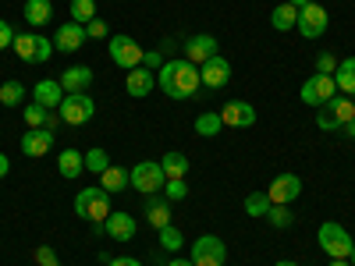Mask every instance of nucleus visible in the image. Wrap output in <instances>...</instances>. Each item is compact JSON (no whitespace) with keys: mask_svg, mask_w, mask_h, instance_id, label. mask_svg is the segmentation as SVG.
Here are the masks:
<instances>
[{"mask_svg":"<svg viewBox=\"0 0 355 266\" xmlns=\"http://www.w3.org/2000/svg\"><path fill=\"white\" fill-rule=\"evenodd\" d=\"M157 85L164 89V96L171 100H192L199 93V68L185 57H174V61H164V68L157 71Z\"/></svg>","mask_w":355,"mask_h":266,"instance_id":"f257e3e1","label":"nucleus"},{"mask_svg":"<svg viewBox=\"0 0 355 266\" xmlns=\"http://www.w3.org/2000/svg\"><path fill=\"white\" fill-rule=\"evenodd\" d=\"M75 213L89 224H103L110 217V192L103 185H93V188H82L75 195Z\"/></svg>","mask_w":355,"mask_h":266,"instance_id":"f03ea898","label":"nucleus"},{"mask_svg":"<svg viewBox=\"0 0 355 266\" xmlns=\"http://www.w3.org/2000/svg\"><path fill=\"white\" fill-rule=\"evenodd\" d=\"M316 242H320V249L327 252L331 259H348V256L355 252L352 234H348L338 220H323V224H320V234H316Z\"/></svg>","mask_w":355,"mask_h":266,"instance_id":"7ed1b4c3","label":"nucleus"},{"mask_svg":"<svg viewBox=\"0 0 355 266\" xmlns=\"http://www.w3.org/2000/svg\"><path fill=\"white\" fill-rule=\"evenodd\" d=\"M352 117H355L352 96H334V100H327L323 107H316V125H320L323 132H341Z\"/></svg>","mask_w":355,"mask_h":266,"instance_id":"20e7f679","label":"nucleus"},{"mask_svg":"<svg viewBox=\"0 0 355 266\" xmlns=\"http://www.w3.org/2000/svg\"><path fill=\"white\" fill-rule=\"evenodd\" d=\"M57 117H61L64 125L78 128V125H85V121L96 117V103H93L89 93H64V103L57 107Z\"/></svg>","mask_w":355,"mask_h":266,"instance_id":"39448f33","label":"nucleus"},{"mask_svg":"<svg viewBox=\"0 0 355 266\" xmlns=\"http://www.w3.org/2000/svg\"><path fill=\"white\" fill-rule=\"evenodd\" d=\"M128 174H132V188H135V192H142V195L164 192V185H167L160 160H142V163H135Z\"/></svg>","mask_w":355,"mask_h":266,"instance_id":"423d86ee","label":"nucleus"},{"mask_svg":"<svg viewBox=\"0 0 355 266\" xmlns=\"http://www.w3.org/2000/svg\"><path fill=\"white\" fill-rule=\"evenodd\" d=\"M107 53H110V61L121 68V71H132V68H142V46L132 39V36H110V43H107Z\"/></svg>","mask_w":355,"mask_h":266,"instance_id":"0eeeda50","label":"nucleus"},{"mask_svg":"<svg viewBox=\"0 0 355 266\" xmlns=\"http://www.w3.org/2000/svg\"><path fill=\"white\" fill-rule=\"evenodd\" d=\"M196 266H224L227 263V245L217 238V234H202V238L192 242V256Z\"/></svg>","mask_w":355,"mask_h":266,"instance_id":"6e6552de","label":"nucleus"},{"mask_svg":"<svg viewBox=\"0 0 355 266\" xmlns=\"http://www.w3.org/2000/svg\"><path fill=\"white\" fill-rule=\"evenodd\" d=\"M299 96H302V103H309V107H323L327 100H334V96H338L334 75H320V71H316L313 78H306V82H302Z\"/></svg>","mask_w":355,"mask_h":266,"instance_id":"1a4fd4ad","label":"nucleus"},{"mask_svg":"<svg viewBox=\"0 0 355 266\" xmlns=\"http://www.w3.org/2000/svg\"><path fill=\"white\" fill-rule=\"evenodd\" d=\"M266 195H270L274 206H291L295 199L302 195V177H299V174H291V170H284V174H277L274 181H270Z\"/></svg>","mask_w":355,"mask_h":266,"instance_id":"9d476101","label":"nucleus"},{"mask_svg":"<svg viewBox=\"0 0 355 266\" xmlns=\"http://www.w3.org/2000/svg\"><path fill=\"white\" fill-rule=\"evenodd\" d=\"M327 25H331L327 11H323L316 0H313V4H306V8L299 11V25H295V28H299L302 39H320L323 33H327Z\"/></svg>","mask_w":355,"mask_h":266,"instance_id":"9b49d317","label":"nucleus"},{"mask_svg":"<svg viewBox=\"0 0 355 266\" xmlns=\"http://www.w3.org/2000/svg\"><path fill=\"white\" fill-rule=\"evenodd\" d=\"M199 82L206 89H224L231 82V61H227V57H220V53H214L206 64H199Z\"/></svg>","mask_w":355,"mask_h":266,"instance_id":"f8f14e48","label":"nucleus"},{"mask_svg":"<svg viewBox=\"0 0 355 266\" xmlns=\"http://www.w3.org/2000/svg\"><path fill=\"white\" fill-rule=\"evenodd\" d=\"M220 117L227 128H252L256 125V107L245 103V100H227L220 107Z\"/></svg>","mask_w":355,"mask_h":266,"instance_id":"ddd939ff","label":"nucleus"},{"mask_svg":"<svg viewBox=\"0 0 355 266\" xmlns=\"http://www.w3.org/2000/svg\"><path fill=\"white\" fill-rule=\"evenodd\" d=\"M103 227H107V238H114V242H132L135 231H139V220H135L132 213H125V210H110V217L103 220Z\"/></svg>","mask_w":355,"mask_h":266,"instance_id":"4468645a","label":"nucleus"},{"mask_svg":"<svg viewBox=\"0 0 355 266\" xmlns=\"http://www.w3.org/2000/svg\"><path fill=\"white\" fill-rule=\"evenodd\" d=\"M85 39L89 36H85V25L82 21H64V25H57V33H53V46L64 50V53H78Z\"/></svg>","mask_w":355,"mask_h":266,"instance_id":"2eb2a0df","label":"nucleus"},{"mask_svg":"<svg viewBox=\"0 0 355 266\" xmlns=\"http://www.w3.org/2000/svg\"><path fill=\"white\" fill-rule=\"evenodd\" d=\"M50 150H53V132H46V128H28V132L21 135V157L40 160V157H46Z\"/></svg>","mask_w":355,"mask_h":266,"instance_id":"dca6fc26","label":"nucleus"},{"mask_svg":"<svg viewBox=\"0 0 355 266\" xmlns=\"http://www.w3.org/2000/svg\"><path fill=\"white\" fill-rule=\"evenodd\" d=\"M93 68H85V64H71L64 68V75H57V82H61L64 93H89L93 89Z\"/></svg>","mask_w":355,"mask_h":266,"instance_id":"f3484780","label":"nucleus"},{"mask_svg":"<svg viewBox=\"0 0 355 266\" xmlns=\"http://www.w3.org/2000/svg\"><path fill=\"white\" fill-rule=\"evenodd\" d=\"M153 89H157V75H153L150 68H132V71H125V93H128V96L142 100V96H150Z\"/></svg>","mask_w":355,"mask_h":266,"instance_id":"a211bd4d","label":"nucleus"},{"mask_svg":"<svg viewBox=\"0 0 355 266\" xmlns=\"http://www.w3.org/2000/svg\"><path fill=\"white\" fill-rule=\"evenodd\" d=\"M214 53H217V39H214V36H206V33H199V36H192V39L185 43V61H192L196 68L206 64Z\"/></svg>","mask_w":355,"mask_h":266,"instance_id":"6ab92c4d","label":"nucleus"},{"mask_svg":"<svg viewBox=\"0 0 355 266\" xmlns=\"http://www.w3.org/2000/svg\"><path fill=\"white\" fill-rule=\"evenodd\" d=\"M33 100L43 103L46 110H57V107L64 103V89H61V82H57V78H43V82H36V89H33Z\"/></svg>","mask_w":355,"mask_h":266,"instance_id":"aec40b11","label":"nucleus"},{"mask_svg":"<svg viewBox=\"0 0 355 266\" xmlns=\"http://www.w3.org/2000/svg\"><path fill=\"white\" fill-rule=\"evenodd\" d=\"M142 210H146V220H150L157 231L171 224V199H167V195H157V192L146 195V206H142Z\"/></svg>","mask_w":355,"mask_h":266,"instance_id":"412c9836","label":"nucleus"},{"mask_svg":"<svg viewBox=\"0 0 355 266\" xmlns=\"http://www.w3.org/2000/svg\"><path fill=\"white\" fill-rule=\"evenodd\" d=\"M82 170H85V153H78V150H64L61 157H57V174H61L64 181H75Z\"/></svg>","mask_w":355,"mask_h":266,"instance_id":"4be33fe9","label":"nucleus"},{"mask_svg":"<svg viewBox=\"0 0 355 266\" xmlns=\"http://www.w3.org/2000/svg\"><path fill=\"white\" fill-rule=\"evenodd\" d=\"M21 15H25V21L33 25V28H43L53 18V4H50V0H25Z\"/></svg>","mask_w":355,"mask_h":266,"instance_id":"5701e85b","label":"nucleus"},{"mask_svg":"<svg viewBox=\"0 0 355 266\" xmlns=\"http://www.w3.org/2000/svg\"><path fill=\"white\" fill-rule=\"evenodd\" d=\"M334 85H338L341 96H352V100H355V57H345V61H338Z\"/></svg>","mask_w":355,"mask_h":266,"instance_id":"b1692460","label":"nucleus"},{"mask_svg":"<svg viewBox=\"0 0 355 266\" xmlns=\"http://www.w3.org/2000/svg\"><path fill=\"white\" fill-rule=\"evenodd\" d=\"M100 185L114 195V192H125L128 185H132V174L125 170V167H117V163H110L103 174H100Z\"/></svg>","mask_w":355,"mask_h":266,"instance_id":"393cba45","label":"nucleus"},{"mask_svg":"<svg viewBox=\"0 0 355 266\" xmlns=\"http://www.w3.org/2000/svg\"><path fill=\"white\" fill-rule=\"evenodd\" d=\"M196 132H199L202 139L220 135V132H224V117H220V110H202V114L196 117Z\"/></svg>","mask_w":355,"mask_h":266,"instance_id":"a878e982","label":"nucleus"},{"mask_svg":"<svg viewBox=\"0 0 355 266\" xmlns=\"http://www.w3.org/2000/svg\"><path fill=\"white\" fill-rule=\"evenodd\" d=\"M270 25L277 28V33H291L295 25H299V8H291V4H281L270 11Z\"/></svg>","mask_w":355,"mask_h":266,"instance_id":"bb28decb","label":"nucleus"},{"mask_svg":"<svg viewBox=\"0 0 355 266\" xmlns=\"http://www.w3.org/2000/svg\"><path fill=\"white\" fill-rule=\"evenodd\" d=\"M160 167H164L167 181H171V177H185V174H189V157H185V153H167V157L160 160Z\"/></svg>","mask_w":355,"mask_h":266,"instance_id":"cd10ccee","label":"nucleus"},{"mask_svg":"<svg viewBox=\"0 0 355 266\" xmlns=\"http://www.w3.org/2000/svg\"><path fill=\"white\" fill-rule=\"evenodd\" d=\"M270 206H274V202H270V195H266V192H249V195H245V213L256 217V220H263Z\"/></svg>","mask_w":355,"mask_h":266,"instance_id":"c85d7f7f","label":"nucleus"},{"mask_svg":"<svg viewBox=\"0 0 355 266\" xmlns=\"http://www.w3.org/2000/svg\"><path fill=\"white\" fill-rule=\"evenodd\" d=\"M25 64H36V36L33 33H21V36H15V46H11Z\"/></svg>","mask_w":355,"mask_h":266,"instance_id":"c756f323","label":"nucleus"},{"mask_svg":"<svg viewBox=\"0 0 355 266\" xmlns=\"http://www.w3.org/2000/svg\"><path fill=\"white\" fill-rule=\"evenodd\" d=\"M160 249H164V252H174V256H178V249H185V234L178 231L174 224L160 227Z\"/></svg>","mask_w":355,"mask_h":266,"instance_id":"7c9ffc66","label":"nucleus"},{"mask_svg":"<svg viewBox=\"0 0 355 266\" xmlns=\"http://www.w3.org/2000/svg\"><path fill=\"white\" fill-rule=\"evenodd\" d=\"M21 117H25V125H28V128H46L50 110H46L43 103H36V100H33V107H25V110H21Z\"/></svg>","mask_w":355,"mask_h":266,"instance_id":"2f4dec72","label":"nucleus"},{"mask_svg":"<svg viewBox=\"0 0 355 266\" xmlns=\"http://www.w3.org/2000/svg\"><path fill=\"white\" fill-rule=\"evenodd\" d=\"M107 167H110V157H107V150L93 145V150L85 153V170H89V174H103Z\"/></svg>","mask_w":355,"mask_h":266,"instance_id":"473e14b6","label":"nucleus"},{"mask_svg":"<svg viewBox=\"0 0 355 266\" xmlns=\"http://www.w3.org/2000/svg\"><path fill=\"white\" fill-rule=\"evenodd\" d=\"M263 220H270L277 231H284V227H291V224H295V213H291V206H270Z\"/></svg>","mask_w":355,"mask_h":266,"instance_id":"72a5a7b5","label":"nucleus"},{"mask_svg":"<svg viewBox=\"0 0 355 266\" xmlns=\"http://www.w3.org/2000/svg\"><path fill=\"white\" fill-rule=\"evenodd\" d=\"M68 11H71V21H82L85 25V21L96 18V0H71Z\"/></svg>","mask_w":355,"mask_h":266,"instance_id":"f704fd0d","label":"nucleus"},{"mask_svg":"<svg viewBox=\"0 0 355 266\" xmlns=\"http://www.w3.org/2000/svg\"><path fill=\"white\" fill-rule=\"evenodd\" d=\"M25 100V85L21 82H4V85H0V103H4V107H18Z\"/></svg>","mask_w":355,"mask_h":266,"instance_id":"c9c22d12","label":"nucleus"},{"mask_svg":"<svg viewBox=\"0 0 355 266\" xmlns=\"http://www.w3.org/2000/svg\"><path fill=\"white\" fill-rule=\"evenodd\" d=\"M164 195H167L171 202H182V199L189 195V185H185V177H171V181L164 185Z\"/></svg>","mask_w":355,"mask_h":266,"instance_id":"e433bc0d","label":"nucleus"},{"mask_svg":"<svg viewBox=\"0 0 355 266\" xmlns=\"http://www.w3.org/2000/svg\"><path fill=\"white\" fill-rule=\"evenodd\" d=\"M316 71H320V75H334V71H338V57L327 53V50H320V53H316Z\"/></svg>","mask_w":355,"mask_h":266,"instance_id":"4c0bfd02","label":"nucleus"},{"mask_svg":"<svg viewBox=\"0 0 355 266\" xmlns=\"http://www.w3.org/2000/svg\"><path fill=\"white\" fill-rule=\"evenodd\" d=\"M53 39H46V36H36V64H46L50 57H53Z\"/></svg>","mask_w":355,"mask_h":266,"instance_id":"58836bf2","label":"nucleus"},{"mask_svg":"<svg viewBox=\"0 0 355 266\" xmlns=\"http://www.w3.org/2000/svg\"><path fill=\"white\" fill-rule=\"evenodd\" d=\"M85 36L89 39H107L110 36V25L100 21V18H93V21H85Z\"/></svg>","mask_w":355,"mask_h":266,"instance_id":"ea45409f","label":"nucleus"},{"mask_svg":"<svg viewBox=\"0 0 355 266\" xmlns=\"http://www.w3.org/2000/svg\"><path fill=\"white\" fill-rule=\"evenodd\" d=\"M36 266H61V259H57V252L50 245H40L36 249Z\"/></svg>","mask_w":355,"mask_h":266,"instance_id":"a19ab883","label":"nucleus"},{"mask_svg":"<svg viewBox=\"0 0 355 266\" xmlns=\"http://www.w3.org/2000/svg\"><path fill=\"white\" fill-rule=\"evenodd\" d=\"M15 28H11V21H4L0 18V50H8V46H15Z\"/></svg>","mask_w":355,"mask_h":266,"instance_id":"79ce46f5","label":"nucleus"},{"mask_svg":"<svg viewBox=\"0 0 355 266\" xmlns=\"http://www.w3.org/2000/svg\"><path fill=\"white\" fill-rule=\"evenodd\" d=\"M142 68H150V71L157 68V71H160V68H164V53H160V50H146V53H142Z\"/></svg>","mask_w":355,"mask_h":266,"instance_id":"37998d69","label":"nucleus"},{"mask_svg":"<svg viewBox=\"0 0 355 266\" xmlns=\"http://www.w3.org/2000/svg\"><path fill=\"white\" fill-rule=\"evenodd\" d=\"M107 266H142V263H139V259H132V256H114Z\"/></svg>","mask_w":355,"mask_h":266,"instance_id":"c03bdc74","label":"nucleus"},{"mask_svg":"<svg viewBox=\"0 0 355 266\" xmlns=\"http://www.w3.org/2000/svg\"><path fill=\"white\" fill-rule=\"evenodd\" d=\"M8 174H11V160L0 153V177H8Z\"/></svg>","mask_w":355,"mask_h":266,"instance_id":"a18cd8bd","label":"nucleus"},{"mask_svg":"<svg viewBox=\"0 0 355 266\" xmlns=\"http://www.w3.org/2000/svg\"><path fill=\"white\" fill-rule=\"evenodd\" d=\"M167 266H196V263H192V259H182V256H174Z\"/></svg>","mask_w":355,"mask_h":266,"instance_id":"49530a36","label":"nucleus"},{"mask_svg":"<svg viewBox=\"0 0 355 266\" xmlns=\"http://www.w3.org/2000/svg\"><path fill=\"white\" fill-rule=\"evenodd\" d=\"M341 132H345V135H348V139H352V142H355V117H352V121H348V125H345V128H341Z\"/></svg>","mask_w":355,"mask_h":266,"instance_id":"de8ad7c7","label":"nucleus"},{"mask_svg":"<svg viewBox=\"0 0 355 266\" xmlns=\"http://www.w3.org/2000/svg\"><path fill=\"white\" fill-rule=\"evenodd\" d=\"M284 4H291V8H299V11H302L306 4H313V0H284Z\"/></svg>","mask_w":355,"mask_h":266,"instance_id":"09e8293b","label":"nucleus"},{"mask_svg":"<svg viewBox=\"0 0 355 266\" xmlns=\"http://www.w3.org/2000/svg\"><path fill=\"white\" fill-rule=\"evenodd\" d=\"M327 266H352V263H348V259H331Z\"/></svg>","mask_w":355,"mask_h":266,"instance_id":"8fccbe9b","label":"nucleus"},{"mask_svg":"<svg viewBox=\"0 0 355 266\" xmlns=\"http://www.w3.org/2000/svg\"><path fill=\"white\" fill-rule=\"evenodd\" d=\"M277 266H299V263H291V259H281V263H277Z\"/></svg>","mask_w":355,"mask_h":266,"instance_id":"3c124183","label":"nucleus"},{"mask_svg":"<svg viewBox=\"0 0 355 266\" xmlns=\"http://www.w3.org/2000/svg\"><path fill=\"white\" fill-rule=\"evenodd\" d=\"M348 263H352V266H355V252H352V256H348Z\"/></svg>","mask_w":355,"mask_h":266,"instance_id":"603ef678","label":"nucleus"}]
</instances>
